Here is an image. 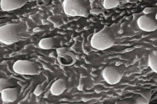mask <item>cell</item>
Wrapping results in <instances>:
<instances>
[{
  "label": "cell",
  "mask_w": 157,
  "mask_h": 104,
  "mask_svg": "<svg viewBox=\"0 0 157 104\" xmlns=\"http://www.w3.org/2000/svg\"><path fill=\"white\" fill-rule=\"evenodd\" d=\"M26 23L9 24L0 28V41L6 45H11L19 41L27 31Z\"/></svg>",
  "instance_id": "cell-1"
},
{
  "label": "cell",
  "mask_w": 157,
  "mask_h": 104,
  "mask_svg": "<svg viewBox=\"0 0 157 104\" xmlns=\"http://www.w3.org/2000/svg\"><path fill=\"white\" fill-rule=\"evenodd\" d=\"M115 42L114 36L112 29L105 25L101 30L92 36L90 45L94 49L104 50L113 46Z\"/></svg>",
  "instance_id": "cell-2"
},
{
  "label": "cell",
  "mask_w": 157,
  "mask_h": 104,
  "mask_svg": "<svg viewBox=\"0 0 157 104\" xmlns=\"http://www.w3.org/2000/svg\"><path fill=\"white\" fill-rule=\"evenodd\" d=\"M63 6L64 13L69 16L87 17L90 13L87 1L66 0Z\"/></svg>",
  "instance_id": "cell-3"
},
{
  "label": "cell",
  "mask_w": 157,
  "mask_h": 104,
  "mask_svg": "<svg viewBox=\"0 0 157 104\" xmlns=\"http://www.w3.org/2000/svg\"><path fill=\"white\" fill-rule=\"evenodd\" d=\"M13 71L18 74L33 76L39 73V67L37 63L32 61L19 60L13 66Z\"/></svg>",
  "instance_id": "cell-4"
},
{
  "label": "cell",
  "mask_w": 157,
  "mask_h": 104,
  "mask_svg": "<svg viewBox=\"0 0 157 104\" xmlns=\"http://www.w3.org/2000/svg\"><path fill=\"white\" fill-rule=\"evenodd\" d=\"M101 75L105 82L110 85L118 84L122 78L121 70L118 67L113 66L105 67L101 72Z\"/></svg>",
  "instance_id": "cell-5"
},
{
  "label": "cell",
  "mask_w": 157,
  "mask_h": 104,
  "mask_svg": "<svg viewBox=\"0 0 157 104\" xmlns=\"http://www.w3.org/2000/svg\"><path fill=\"white\" fill-rule=\"evenodd\" d=\"M137 24L139 28L143 31L151 32L157 29V22L151 17L142 15L138 18Z\"/></svg>",
  "instance_id": "cell-6"
},
{
  "label": "cell",
  "mask_w": 157,
  "mask_h": 104,
  "mask_svg": "<svg viewBox=\"0 0 157 104\" xmlns=\"http://www.w3.org/2000/svg\"><path fill=\"white\" fill-rule=\"evenodd\" d=\"M28 1H1V7L4 11H11L20 8L27 4Z\"/></svg>",
  "instance_id": "cell-7"
},
{
  "label": "cell",
  "mask_w": 157,
  "mask_h": 104,
  "mask_svg": "<svg viewBox=\"0 0 157 104\" xmlns=\"http://www.w3.org/2000/svg\"><path fill=\"white\" fill-rule=\"evenodd\" d=\"M2 99L6 103L14 102L17 98L18 90L15 88L5 89L1 92Z\"/></svg>",
  "instance_id": "cell-8"
},
{
  "label": "cell",
  "mask_w": 157,
  "mask_h": 104,
  "mask_svg": "<svg viewBox=\"0 0 157 104\" xmlns=\"http://www.w3.org/2000/svg\"><path fill=\"white\" fill-rule=\"evenodd\" d=\"M66 81L63 79L57 80L52 84L50 88L52 94L54 96H59L64 92L67 88Z\"/></svg>",
  "instance_id": "cell-9"
},
{
  "label": "cell",
  "mask_w": 157,
  "mask_h": 104,
  "mask_svg": "<svg viewBox=\"0 0 157 104\" xmlns=\"http://www.w3.org/2000/svg\"><path fill=\"white\" fill-rule=\"evenodd\" d=\"M148 65L152 71L157 73V50H153L148 55Z\"/></svg>",
  "instance_id": "cell-10"
},
{
  "label": "cell",
  "mask_w": 157,
  "mask_h": 104,
  "mask_svg": "<svg viewBox=\"0 0 157 104\" xmlns=\"http://www.w3.org/2000/svg\"><path fill=\"white\" fill-rule=\"evenodd\" d=\"M55 44L54 39L52 38H44L40 40L38 45L44 50H50L53 48Z\"/></svg>",
  "instance_id": "cell-11"
},
{
  "label": "cell",
  "mask_w": 157,
  "mask_h": 104,
  "mask_svg": "<svg viewBox=\"0 0 157 104\" xmlns=\"http://www.w3.org/2000/svg\"><path fill=\"white\" fill-rule=\"evenodd\" d=\"M102 5L105 9H110L115 8L119 6L120 2L119 1H102Z\"/></svg>",
  "instance_id": "cell-12"
},
{
  "label": "cell",
  "mask_w": 157,
  "mask_h": 104,
  "mask_svg": "<svg viewBox=\"0 0 157 104\" xmlns=\"http://www.w3.org/2000/svg\"><path fill=\"white\" fill-rule=\"evenodd\" d=\"M12 86V83L8 80L4 78L0 79V92L5 89L11 88Z\"/></svg>",
  "instance_id": "cell-13"
},
{
  "label": "cell",
  "mask_w": 157,
  "mask_h": 104,
  "mask_svg": "<svg viewBox=\"0 0 157 104\" xmlns=\"http://www.w3.org/2000/svg\"><path fill=\"white\" fill-rule=\"evenodd\" d=\"M132 100L133 104H149L150 102L140 95Z\"/></svg>",
  "instance_id": "cell-14"
},
{
  "label": "cell",
  "mask_w": 157,
  "mask_h": 104,
  "mask_svg": "<svg viewBox=\"0 0 157 104\" xmlns=\"http://www.w3.org/2000/svg\"><path fill=\"white\" fill-rule=\"evenodd\" d=\"M139 94L140 95L143 96L144 98L150 102L152 96L151 93L150 91H146L141 92L139 93Z\"/></svg>",
  "instance_id": "cell-15"
},
{
  "label": "cell",
  "mask_w": 157,
  "mask_h": 104,
  "mask_svg": "<svg viewBox=\"0 0 157 104\" xmlns=\"http://www.w3.org/2000/svg\"><path fill=\"white\" fill-rule=\"evenodd\" d=\"M43 87L41 85H39L35 88L34 91V94L35 95L39 96L42 93L43 91Z\"/></svg>",
  "instance_id": "cell-16"
},
{
  "label": "cell",
  "mask_w": 157,
  "mask_h": 104,
  "mask_svg": "<svg viewBox=\"0 0 157 104\" xmlns=\"http://www.w3.org/2000/svg\"><path fill=\"white\" fill-rule=\"evenodd\" d=\"M114 104H133V102L132 100L123 99L117 101Z\"/></svg>",
  "instance_id": "cell-17"
},
{
  "label": "cell",
  "mask_w": 157,
  "mask_h": 104,
  "mask_svg": "<svg viewBox=\"0 0 157 104\" xmlns=\"http://www.w3.org/2000/svg\"><path fill=\"white\" fill-rule=\"evenodd\" d=\"M156 10V8L154 7H146L143 10L144 13L145 14H149L151 13L155 12Z\"/></svg>",
  "instance_id": "cell-18"
},
{
  "label": "cell",
  "mask_w": 157,
  "mask_h": 104,
  "mask_svg": "<svg viewBox=\"0 0 157 104\" xmlns=\"http://www.w3.org/2000/svg\"><path fill=\"white\" fill-rule=\"evenodd\" d=\"M102 11L101 9H92L90 10V12L92 13L98 14V13H101Z\"/></svg>",
  "instance_id": "cell-19"
},
{
  "label": "cell",
  "mask_w": 157,
  "mask_h": 104,
  "mask_svg": "<svg viewBox=\"0 0 157 104\" xmlns=\"http://www.w3.org/2000/svg\"><path fill=\"white\" fill-rule=\"evenodd\" d=\"M59 104H73L71 103H69V102H63V103H61Z\"/></svg>",
  "instance_id": "cell-20"
},
{
  "label": "cell",
  "mask_w": 157,
  "mask_h": 104,
  "mask_svg": "<svg viewBox=\"0 0 157 104\" xmlns=\"http://www.w3.org/2000/svg\"><path fill=\"white\" fill-rule=\"evenodd\" d=\"M155 19L157 20V13L156 14V16H155Z\"/></svg>",
  "instance_id": "cell-21"
},
{
  "label": "cell",
  "mask_w": 157,
  "mask_h": 104,
  "mask_svg": "<svg viewBox=\"0 0 157 104\" xmlns=\"http://www.w3.org/2000/svg\"><path fill=\"white\" fill-rule=\"evenodd\" d=\"M156 81L157 82V77L156 78Z\"/></svg>",
  "instance_id": "cell-22"
}]
</instances>
